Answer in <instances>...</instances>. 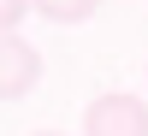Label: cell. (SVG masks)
Listing matches in <instances>:
<instances>
[{
    "instance_id": "1",
    "label": "cell",
    "mask_w": 148,
    "mask_h": 136,
    "mask_svg": "<svg viewBox=\"0 0 148 136\" xmlns=\"http://www.w3.org/2000/svg\"><path fill=\"white\" fill-rule=\"evenodd\" d=\"M83 136H148V101L142 95H95L83 113Z\"/></svg>"
},
{
    "instance_id": "4",
    "label": "cell",
    "mask_w": 148,
    "mask_h": 136,
    "mask_svg": "<svg viewBox=\"0 0 148 136\" xmlns=\"http://www.w3.org/2000/svg\"><path fill=\"white\" fill-rule=\"evenodd\" d=\"M30 6H36V0H0V36H18V24H24Z\"/></svg>"
},
{
    "instance_id": "3",
    "label": "cell",
    "mask_w": 148,
    "mask_h": 136,
    "mask_svg": "<svg viewBox=\"0 0 148 136\" xmlns=\"http://www.w3.org/2000/svg\"><path fill=\"white\" fill-rule=\"evenodd\" d=\"M36 12L53 18V24H83V18L101 12V0H36Z\"/></svg>"
},
{
    "instance_id": "2",
    "label": "cell",
    "mask_w": 148,
    "mask_h": 136,
    "mask_svg": "<svg viewBox=\"0 0 148 136\" xmlns=\"http://www.w3.org/2000/svg\"><path fill=\"white\" fill-rule=\"evenodd\" d=\"M42 77V53H36L24 36H0V95L6 101H24Z\"/></svg>"
},
{
    "instance_id": "5",
    "label": "cell",
    "mask_w": 148,
    "mask_h": 136,
    "mask_svg": "<svg viewBox=\"0 0 148 136\" xmlns=\"http://www.w3.org/2000/svg\"><path fill=\"white\" fill-rule=\"evenodd\" d=\"M30 136H59V130H30Z\"/></svg>"
}]
</instances>
